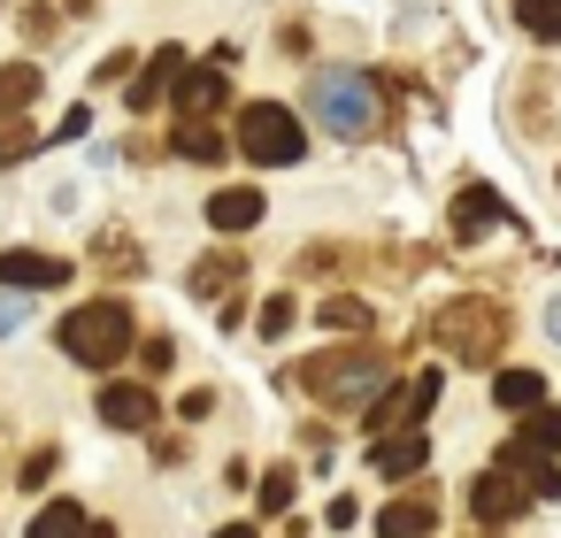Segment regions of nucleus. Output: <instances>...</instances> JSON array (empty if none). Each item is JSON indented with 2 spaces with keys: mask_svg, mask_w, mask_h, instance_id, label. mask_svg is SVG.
Here are the masks:
<instances>
[{
  "mask_svg": "<svg viewBox=\"0 0 561 538\" xmlns=\"http://www.w3.org/2000/svg\"><path fill=\"white\" fill-rule=\"evenodd\" d=\"M62 354L78 362V369H116L131 346H139V323H131V308L124 300H85V308H70L62 316Z\"/></svg>",
  "mask_w": 561,
  "mask_h": 538,
  "instance_id": "obj_1",
  "label": "nucleus"
},
{
  "mask_svg": "<svg viewBox=\"0 0 561 538\" xmlns=\"http://www.w3.org/2000/svg\"><path fill=\"white\" fill-rule=\"evenodd\" d=\"M507 300H492V293H461L446 316H438V346L461 362V369H492L500 354H507Z\"/></svg>",
  "mask_w": 561,
  "mask_h": 538,
  "instance_id": "obj_2",
  "label": "nucleus"
},
{
  "mask_svg": "<svg viewBox=\"0 0 561 538\" xmlns=\"http://www.w3.org/2000/svg\"><path fill=\"white\" fill-rule=\"evenodd\" d=\"M308 108L323 116L331 139H369L377 131V78H362V70H316Z\"/></svg>",
  "mask_w": 561,
  "mask_h": 538,
  "instance_id": "obj_3",
  "label": "nucleus"
},
{
  "mask_svg": "<svg viewBox=\"0 0 561 538\" xmlns=\"http://www.w3.org/2000/svg\"><path fill=\"white\" fill-rule=\"evenodd\" d=\"M300 385L323 400V408H369L385 385H392V362L385 354H316L300 369Z\"/></svg>",
  "mask_w": 561,
  "mask_h": 538,
  "instance_id": "obj_4",
  "label": "nucleus"
},
{
  "mask_svg": "<svg viewBox=\"0 0 561 538\" xmlns=\"http://www.w3.org/2000/svg\"><path fill=\"white\" fill-rule=\"evenodd\" d=\"M239 154H247V162H262V170H293V162L308 154V131H300V116H293V108L254 101V108H239Z\"/></svg>",
  "mask_w": 561,
  "mask_h": 538,
  "instance_id": "obj_5",
  "label": "nucleus"
},
{
  "mask_svg": "<svg viewBox=\"0 0 561 538\" xmlns=\"http://www.w3.org/2000/svg\"><path fill=\"white\" fill-rule=\"evenodd\" d=\"M0 285H9V293H62L70 285V262L62 254H39V247H0Z\"/></svg>",
  "mask_w": 561,
  "mask_h": 538,
  "instance_id": "obj_6",
  "label": "nucleus"
},
{
  "mask_svg": "<svg viewBox=\"0 0 561 538\" xmlns=\"http://www.w3.org/2000/svg\"><path fill=\"white\" fill-rule=\"evenodd\" d=\"M154 415H162L154 385H139V377H108V385H101V423H108V431H147Z\"/></svg>",
  "mask_w": 561,
  "mask_h": 538,
  "instance_id": "obj_7",
  "label": "nucleus"
},
{
  "mask_svg": "<svg viewBox=\"0 0 561 538\" xmlns=\"http://www.w3.org/2000/svg\"><path fill=\"white\" fill-rule=\"evenodd\" d=\"M523 507H530V492H523V484H515L507 469H484V477L469 484V515H477L484 530H507V523H515Z\"/></svg>",
  "mask_w": 561,
  "mask_h": 538,
  "instance_id": "obj_8",
  "label": "nucleus"
},
{
  "mask_svg": "<svg viewBox=\"0 0 561 538\" xmlns=\"http://www.w3.org/2000/svg\"><path fill=\"white\" fill-rule=\"evenodd\" d=\"M369 469H377L385 484H392V477H423V469H431V438H423L415 423H408V431H385V438L369 446Z\"/></svg>",
  "mask_w": 561,
  "mask_h": 538,
  "instance_id": "obj_9",
  "label": "nucleus"
},
{
  "mask_svg": "<svg viewBox=\"0 0 561 538\" xmlns=\"http://www.w3.org/2000/svg\"><path fill=\"white\" fill-rule=\"evenodd\" d=\"M178 116H208L216 124V108H231V70H216V62H201V70H185L178 78Z\"/></svg>",
  "mask_w": 561,
  "mask_h": 538,
  "instance_id": "obj_10",
  "label": "nucleus"
},
{
  "mask_svg": "<svg viewBox=\"0 0 561 538\" xmlns=\"http://www.w3.org/2000/svg\"><path fill=\"white\" fill-rule=\"evenodd\" d=\"M270 216V201H262V185H224V193H208V231H224V239H239V231H254Z\"/></svg>",
  "mask_w": 561,
  "mask_h": 538,
  "instance_id": "obj_11",
  "label": "nucleus"
},
{
  "mask_svg": "<svg viewBox=\"0 0 561 538\" xmlns=\"http://www.w3.org/2000/svg\"><path fill=\"white\" fill-rule=\"evenodd\" d=\"M178 78H185V47H154V62L131 78V108H139V116L162 108V101L178 93Z\"/></svg>",
  "mask_w": 561,
  "mask_h": 538,
  "instance_id": "obj_12",
  "label": "nucleus"
},
{
  "mask_svg": "<svg viewBox=\"0 0 561 538\" xmlns=\"http://www.w3.org/2000/svg\"><path fill=\"white\" fill-rule=\"evenodd\" d=\"M492 224H515V216H507V201H500L492 185H461V201H454V231H461V239H477V231H492ZM515 231H523V224H515Z\"/></svg>",
  "mask_w": 561,
  "mask_h": 538,
  "instance_id": "obj_13",
  "label": "nucleus"
},
{
  "mask_svg": "<svg viewBox=\"0 0 561 538\" xmlns=\"http://www.w3.org/2000/svg\"><path fill=\"white\" fill-rule=\"evenodd\" d=\"M500 469H507L523 492H538V500H561V469H553L546 454H530V446H515V438H507V446H500Z\"/></svg>",
  "mask_w": 561,
  "mask_h": 538,
  "instance_id": "obj_14",
  "label": "nucleus"
},
{
  "mask_svg": "<svg viewBox=\"0 0 561 538\" xmlns=\"http://www.w3.org/2000/svg\"><path fill=\"white\" fill-rule=\"evenodd\" d=\"M431 523H438L431 492H408V500H385V515H377V538H431Z\"/></svg>",
  "mask_w": 561,
  "mask_h": 538,
  "instance_id": "obj_15",
  "label": "nucleus"
},
{
  "mask_svg": "<svg viewBox=\"0 0 561 538\" xmlns=\"http://www.w3.org/2000/svg\"><path fill=\"white\" fill-rule=\"evenodd\" d=\"M170 154H185V162H224V131H216L208 116H178Z\"/></svg>",
  "mask_w": 561,
  "mask_h": 538,
  "instance_id": "obj_16",
  "label": "nucleus"
},
{
  "mask_svg": "<svg viewBox=\"0 0 561 538\" xmlns=\"http://www.w3.org/2000/svg\"><path fill=\"white\" fill-rule=\"evenodd\" d=\"M492 400L515 408V415H530V408H546V377H538V369H500V377H492Z\"/></svg>",
  "mask_w": 561,
  "mask_h": 538,
  "instance_id": "obj_17",
  "label": "nucleus"
},
{
  "mask_svg": "<svg viewBox=\"0 0 561 538\" xmlns=\"http://www.w3.org/2000/svg\"><path fill=\"white\" fill-rule=\"evenodd\" d=\"M239 277H247V262H239V254H208V262H193V293H201V300H224Z\"/></svg>",
  "mask_w": 561,
  "mask_h": 538,
  "instance_id": "obj_18",
  "label": "nucleus"
},
{
  "mask_svg": "<svg viewBox=\"0 0 561 538\" xmlns=\"http://www.w3.org/2000/svg\"><path fill=\"white\" fill-rule=\"evenodd\" d=\"M39 101V62H9L0 70V116H24Z\"/></svg>",
  "mask_w": 561,
  "mask_h": 538,
  "instance_id": "obj_19",
  "label": "nucleus"
},
{
  "mask_svg": "<svg viewBox=\"0 0 561 538\" xmlns=\"http://www.w3.org/2000/svg\"><path fill=\"white\" fill-rule=\"evenodd\" d=\"M32 538H85V507L78 500H47L32 515Z\"/></svg>",
  "mask_w": 561,
  "mask_h": 538,
  "instance_id": "obj_20",
  "label": "nucleus"
},
{
  "mask_svg": "<svg viewBox=\"0 0 561 538\" xmlns=\"http://www.w3.org/2000/svg\"><path fill=\"white\" fill-rule=\"evenodd\" d=\"M515 446H530V454L561 461V408H530V423L515 431Z\"/></svg>",
  "mask_w": 561,
  "mask_h": 538,
  "instance_id": "obj_21",
  "label": "nucleus"
},
{
  "mask_svg": "<svg viewBox=\"0 0 561 538\" xmlns=\"http://www.w3.org/2000/svg\"><path fill=\"white\" fill-rule=\"evenodd\" d=\"M316 323H323V331H369V300H354V293H323Z\"/></svg>",
  "mask_w": 561,
  "mask_h": 538,
  "instance_id": "obj_22",
  "label": "nucleus"
},
{
  "mask_svg": "<svg viewBox=\"0 0 561 538\" xmlns=\"http://www.w3.org/2000/svg\"><path fill=\"white\" fill-rule=\"evenodd\" d=\"M438 385H446L438 369H415V377L400 385V408H408V423H415V431H423V415L438 408Z\"/></svg>",
  "mask_w": 561,
  "mask_h": 538,
  "instance_id": "obj_23",
  "label": "nucleus"
},
{
  "mask_svg": "<svg viewBox=\"0 0 561 538\" xmlns=\"http://www.w3.org/2000/svg\"><path fill=\"white\" fill-rule=\"evenodd\" d=\"M24 154H39L32 116H0V170H9V162H24Z\"/></svg>",
  "mask_w": 561,
  "mask_h": 538,
  "instance_id": "obj_24",
  "label": "nucleus"
},
{
  "mask_svg": "<svg viewBox=\"0 0 561 538\" xmlns=\"http://www.w3.org/2000/svg\"><path fill=\"white\" fill-rule=\"evenodd\" d=\"M515 24L530 39H561V0H515Z\"/></svg>",
  "mask_w": 561,
  "mask_h": 538,
  "instance_id": "obj_25",
  "label": "nucleus"
},
{
  "mask_svg": "<svg viewBox=\"0 0 561 538\" xmlns=\"http://www.w3.org/2000/svg\"><path fill=\"white\" fill-rule=\"evenodd\" d=\"M293 316H300V308H293V293H270L254 323H262V339H285V331H293Z\"/></svg>",
  "mask_w": 561,
  "mask_h": 538,
  "instance_id": "obj_26",
  "label": "nucleus"
},
{
  "mask_svg": "<svg viewBox=\"0 0 561 538\" xmlns=\"http://www.w3.org/2000/svg\"><path fill=\"white\" fill-rule=\"evenodd\" d=\"M254 500H262V515H285V507H293V469H270V477L254 484Z\"/></svg>",
  "mask_w": 561,
  "mask_h": 538,
  "instance_id": "obj_27",
  "label": "nucleus"
},
{
  "mask_svg": "<svg viewBox=\"0 0 561 538\" xmlns=\"http://www.w3.org/2000/svg\"><path fill=\"white\" fill-rule=\"evenodd\" d=\"M131 354H139V369H147V377H162V369L178 362V346H170V339H147V346H131Z\"/></svg>",
  "mask_w": 561,
  "mask_h": 538,
  "instance_id": "obj_28",
  "label": "nucleus"
},
{
  "mask_svg": "<svg viewBox=\"0 0 561 538\" xmlns=\"http://www.w3.org/2000/svg\"><path fill=\"white\" fill-rule=\"evenodd\" d=\"M47 477H55V446H39V454H32V461H24V477H16V484H24V492H39V484H47Z\"/></svg>",
  "mask_w": 561,
  "mask_h": 538,
  "instance_id": "obj_29",
  "label": "nucleus"
},
{
  "mask_svg": "<svg viewBox=\"0 0 561 538\" xmlns=\"http://www.w3.org/2000/svg\"><path fill=\"white\" fill-rule=\"evenodd\" d=\"M178 415H185V423H208V415H216V392H185Z\"/></svg>",
  "mask_w": 561,
  "mask_h": 538,
  "instance_id": "obj_30",
  "label": "nucleus"
},
{
  "mask_svg": "<svg viewBox=\"0 0 561 538\" xmlns=\"http://www.w3.org/2000/svg\"><path fill=\"white\" fill-rule=\"evenodd\" d=\"M16 323H24V293H9V300H0V339H9Z\"/></svg>",
  "mask_w": 561,
  "mask_h": 538,
  "instance_id": "obj_31",
  "label": "nucleus"
},
{
  "mask_svg": "<svg viewBox=\"0 0 561 538\" xmlns=\"http://www.w3.org/2000/svg\"><path fill=\"white\" fill-rule=\"evenodd\" d=\"M216 538H262V530H254V523H224Z\"/></svg>",
  "mask_w": 561,
  "mask_h": 538,
  "instance_id": "obj_32",
  "label": "nucleus"
},
{
  "mask_svg": "<svg viewBox=\"0 0 561 538\" xmlns=\"http://www.w3.org/2000/svg\"><path fill=\"white\" fill-rule=\"evenodd\" d=\"M546 331H553V346H561V300H553V308H546Z\"/></svg>",
  "mask_w": 561,
  "mask_h": 538,
  "instance_id": "obj_33",
  "label": "nucleus"
},
{
  "mask_svg": "<svg viewBox=\"0 0 561 538\" xmlns=\"http://www.w3.org/2000/svg\"><path fill=\"white\" fill-rule=\"evenodd\" d=\"M85 538H116V523H85Z\"/></svg>",
  "mask_w": 561,
  "mask_h": 538,
  "instance_id": "obj_34",
  "label": "nucleus"
}]
</instances>
